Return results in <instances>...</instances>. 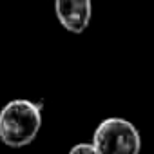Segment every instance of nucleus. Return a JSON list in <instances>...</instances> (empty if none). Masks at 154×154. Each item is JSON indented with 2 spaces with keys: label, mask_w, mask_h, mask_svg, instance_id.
<instances>
[{
  "label": "nucleus",
  "mask_w": 154,
  "mask_h": 154,
  "mask_svg": "<svg viewBox=\"0 0 154 154\" xmlns=\"http://www.w3.org/2000/svg\"><path fill=\"white\" fill-rule=\"evenodd\" d=\"M69 154H100L98 150H96V147L93 145V141L91 143H76V145H72L71 147V150H69Z\"/></svg>",
  "instance_id": "obj_4"
},
{
  "label": "nucleus",
  "mask_w": 154,
  "mask_h": 154,
  "mask_svg": "<svg viewBox=\"0 0 154 154\" xmlns=\"http://www.w3.org/2000/svg\"><path fill=\"white\" fill-rule=\"evenodd\" d=\"M42 129V109L31 100H11L0 111V140L11 149L27 147Z\"/></svg>",
  "instance_id": "obj_1"
},
{
  "label": "nucleus",
  "mask_w": 154,
  "mask_h": 154,
  "mask_svg": "<svg viewBox=\"0 0 154 154\" xmlns=\"http://www.w3.org/2000/svg\"><path fill=\"white\" fill-rule=\"evenodd\" d=\"M93 145L100 154H140L141 134L131 122L114 116L94 129Z\"/></svg>",
  "instance_id": "obj_2"
},
{
  "label": "nucleus",
  "mask_w": 154,
  "mask_h": 154,
  "mask_svg": "<svg viewBox=\"0 0 154 154\" xmlns=\"http://www.w3.org/2000/svg\"><path fill=\"white\" fill-rule=\"evenodd\" d=\"M56 17L71 33H82L87 29L93 15L91 0H54Z\"/></svg>",
  "instance_id": "obj_3"
}]
</instances>
